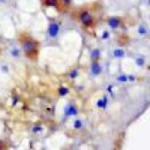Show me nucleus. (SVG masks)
I'll return each instance as SVG.
<instances>
[{
	"label": "nucleus",
	"instance_id": "nucleus-1",
	"mask_svg": "<svg viewBox=\"0 0 150 150\" xmlns=\"http://www.w3.org/2000/svg\"><path fill=\"white\" fill-rule=\"evenodd\" d=\"M99 11H101V6L99 5L87 3V5L75 8L71 12V17H72V20H75L80 24L84 32L93 33L98 27V23H99V18L96 15V12H99Z\"/></svg>",
	"mask_w": 150,
	"mask_h": 150
},
{
	"label": "nucleus",
	"instance_id": "nucleus-2",
	"mask_svg": "<svg viewBox=\"0 0 150 150\" xmlns=\"http://www.w3.org/2000/svg\"><path fill=\"white\" fill-rule=\"evenodd\" d=\"M18 41L21 44V51L24 53V56L32 62H36L41 53V42L35 36H32L29 32H20Z\"/></svg>",
	"mask_w": 150,
	"mask_h": 150
},
{
	"label": "nucleus",
	"instance_id": "nucleus-3",
	"mask_svg": "<svg viewBox=\"0 0 150 150\" xmlns=\"http://www.w3.org/2000/svg\"><path fill=\"white\" fill-rule=\"evenodd\" d=\"M60 27H62V21L60 20L50 18V23H48V36L51 38V39H56V38L59 36Z\"/></svg>",
	"mask_w": 150,
	"mask_h": 150
},
{
	"label": "nucleus",
	"instance_id": "nucleus-4",
	"mask_svg": "<svg viewBox=\"0 0 150 150\" xmlns=\"http://www.w3.org/2000/svg\"><path fill=\"white\" fill-rule=\"evenodd\" d=\"M107 26L112 30H117V29H126V26H125V18L123 17H108L105 20Z\"/></svg>",
	"mask_w": 150,
	"mask_h": 150
},
{
	"label": "nucleus",
	"instance_id": "nucleus-5",
	"mask_svg": "<svg viewBox=\"0 0 150 150\" xmlns=\"http://www.w3.org/2000/svg\"><path fill=\"white\" fill-rule=\"evenodd\" d=\"M117 45L120 47V48H126V47H129L131 45V42H132V39H131V36L126 33V32H123V33H120V35H117Z\"/></svg>",
	"mask_w": 150,
	"mask_h": 150
},
{
	"label": "nucleus",
	"instance_id": "nucleus-6",
	"mask_svg": "<svg viewBox=\"0 0 150 150\" xmlns=\"http://www.w3.org/2000/svg\"><path fill=\"white\" fill-rule=\"evenodd\" d=\"M74 116H78V107L75 105L74 102H69V104L65 107L63 117H65V119H69V117H74Z\"/></svg>",
	"mask_w": 150,
	"mask_h": 150
},
{
	"label": "nucleus",
	"instance_id": "nucleus-7",
	"mask_svg": "<svg viewBox=\"0 0 150 150\" xmlns=\"http://www.w3.org/2000/svg\"><path fill=\"white\" fill-rule=\"evenodd\" d=\"M102 74V63L101 62H90V75L92 77H98Z\"/></svg>",
	"mask_w": 150,
	"mask_h": 150
},
{
	"label": "nucleus",
	"instance_id": "nucleus-8",
	"mask_svg": "<svg viewBox=\"0 0 150 150\" xmlns=\"http://www.w3.org/2000/svg\"><path fill=\"white\" fill-rule=\"evenodd\" d=\"M72 6V0H59V8L57 11L60 12V14H65L66 11H69Z\"/></svg>",
	"mask_w": 150,
	"mask_h": 150
},
{
	"label": "nucleus",
	"instance_id": "nucleus-9",
	"mask_svg": "<svg viewBox=\"0 0 150 150\" xmlns=\"http://www.w3.org/2000/svg\"><path fill=\"white\" fill-rule=\"evenodd\" d=\"M123 141H125V134H119V137L114 140V144H112V150H122L123 149Z\"/></svg>",
	"mask_w": 150,
	"mask_h": 150
},
{
	"label": "nucleus",
	"instance_id": "nucleus-10",
	"mask_svg": "<svg viewBox=\"0 0 150 150\" xmlns=\"http://www.w3.org/2000/svg\"><path fill=\"white\" fill-rule=\"evenodd\" d=\"M89 57H90V62H99L101 60V50H98V48L90 50Z\"/></svg>",
	"mask_w": 150,
	"mask_h": 150
},
{
	"label": "nucleus",
	"instance_id": "nucleus-11",
	"mask_svg": "<svg viewBox=\"0 0 150 150\" xmlns=\"http://www.w3.org/2000/svg\"><path fill=\"white\" fill-rule=\"evenodd\" d=\"M41 5L44 8H54V9H57L59 8V0H41Z\"/></svg>",
	"mask_w": 150,
	"mask_h": 150
},
{
	"label": "nucleus",
	"instance_id": "nucleus-12",
	"mask_svg": "<svg viewBox=\"0 0 150 150\" xmlns=\"http://www.w3.org/2000/svg\"><path fill=\"white\" fill-rule=\"evenodd\" d=\"M66 77H68L69 80H75L77 77H80V68H78V66H74V68L66 74Z\"/></svg>",
	"mask_w": 150,
	"mask_h": 150
},
{
	"label": "nucleus",
	"instance_id": "nucleus-13",
	"mask_svg": "<svg viewBox=\"0 0 150 150\" xmlns=\"http://www.w3.org/2000/svg\"><path fill=\"white\" fill-rule=\"evenodd\" d=\"M96 107H98L99 110H105V108L108 107V98H107V96H102L101 99H98Z\"/></svg>",
	"mask_w": 150,
	"mask_h": 150
},
{
	"label": "nucleus",
	"instance_id": "nucleus-14",
	"mask_svg": "<svg viewBox=\"0 0 150 150\" xmlns=\"http://www.w3.org/2000/svg\"><path fill=\"white\" fill-rule=\"evenodd\" d=\"M57 95H59L60 98H63V96L69 95V87H68V86H63V84H60V86L57 87Z\"/></svg>",
	"mask_w": 150,
	"mask_h": 150
},
{
	"label": "nucleus",
	"instance_id": "nucleus-15",
	"mask_svg": "<svg viewBox=\"0 0 150 150\" xmlns=\"http://www.w3.org/2000/svg\"><path fill=\"white\" fill-rule=\"evenodd\" d=\"M111 54H112V57H114V59H123L125 56H126V51H125L123 48H116Z\"/></svg>",
	"mask_w": 150,
	"mask_h": 150
},
{
	"label": "nucleus",
	"instance_id": "nucleus-16",
	"mask_svg": "<svg viewBox=\"0 0 150 150\" xmlns=\"http://www.w3.org/2000/svg\"><path fill=\"white\" fill-rule=\"evenodd\" d=\"M42 131H44V128H42V125H41V123H36V125H33V126H32V132H33L35 135L42 134Z\"/></svg>",
	"mask_w": 150,
	"mask_h": 150
},
{
	"label": "nucleus",
	"instance_id": "nucleus-17",
	"mask_svg": "<svg viewBox=\"0 0 150 150\" xmlns=\"http://www.w3.org/2000/svg\"><path fill=\"white\" fill-rule=\"evenodd\" d=\"M0 150H9V143L0 138Z\"/></svg>",
	"mask_w": 150,
	"mask_h": 150
},
{
	"label": "nucleus",
	"instance_id": "nucleus-18",
	"mask_svg": "<svg viewBox=\"0 0 150 150\" xmlns=\"http://www.w3.org/2000/svg\"><path fill=\"white\" fill-rule=\"evenodd\" d=\"M135 63L138 65V66H144V63H146V59L140 56V57H137V59H135Z\"/></svg>",
	"mask_w": 150,
	"mask_h": 150
},
{
	"label": "nucleus",
	"instance_id": "nucleus-19",
	"mask_svg": "<svg viewBox=\"0 0 150 150\" xmlns=\"http://www.w3.org/2000/svg\"><path fill=\"white\" fill-rule=\"evenodd\" d=\"M138 33H140L141 36H146V35H147V27L144 26V24H141V26L138 27Z\"/></svg>",
	"mask_w": 150,
	"mask_h": 150
},
{
	"label": "nucleus",
	"instance_id": "nucleus-20",
	"mask_svg": "<svg viewBox=\"0 0 150 150\" xmlns=\"http://www.w3.org/2000/svg\"><path fill=\"white\" fill-rule=\"evenodd\" d=\"M83 126H84V125H83L81 120H75L74 122V129H83Z\"/></svg>",
	"mask_w": 150,
	"mask_h": 150
},
{
	"label": "nucleus",
	"instance_id": "nucleus-21",
	"mask_svg": "<svg viewBox=\"0 0 150 150\" xmlns=\"http://www.w3.org/2000/svg\"><path fill=\"white\" fill-rule=\"evenodd\" d=\"M117 81H120V83H126V81H128V75L120 74L119 77H117Z\"/></svg>",
	"mask_w": 150,
	"mask_h": 150
},
{
	"label": "nucleus",
	"instance_id": "nucleus-22",
	"mask_svg": "<svg viewBox=\"0 0 150 150\" xmlns=\"http://www.w3.org/2000/svg\"><path fill=\"white\" fill-rule=\"evenodd\" d=\"M20 51H21V50H18V48H12V51H11V54L14 56V57H20V54H21Z\"/></svg>",
	"mask_w": 150,
	"mask_h": 150
},
{
	"label": "nucleus",
	"instance_id": "nucleus-23",
	"mask_svg": "<svg viewBox=\"0 0 150 150\" xmlns=\"http://www.w3.org/2000/svg\"><path fill=\"white\" fill-rule=\"evenodd\" d=\"M54 110H56V107H50V108H47V112H48L50 116H53V114H56Z\"/></svg>",
	"mask_w": 150,
	"mask_h": 150
},
{
	"label": "nucleus",
	"instance_id": "nucleus-24",
	"mask_svg": "<svg viewBox=\"0 0 150 150\" xmlns=\"http://www.w3.org/2000/svg\"><path fill=\"white\" fill-rule=\"evenodd\" d=\"M107 90H108V93H110L111 96H114V93H112V86H108V87H107Z\"/></svg>",
	"mask_w": 150,
	"mask_h": 150
},
{
	"label": "nucleus",
	"instance_id": "nucleus-25",
	"mask_svg": "<svg viewBox=\"0 0 150 150\" xmlns=\"http://www.w3.org/2000/svg\"><path fill=\"white\" fill-rule=\"evenodd\" d=\"M102 38H104V39H107V38H108V32H104L102 33Z\"/></svg>",
	"mask_w": 150,
	"mask_h": 150
},
{
	"label": "nucleus",
	"instance_id": "nucleus-26",
	"mask_svg": "<svg viewBox=\"0 0 150 150\" xmlns=\"http://www.w3.org/2000/svg\"><path fill=\"white\" fill-rule=\"evenodd\" d=\"M0 2H5V0H0Z\"/></svg>",
	"mask_w": 150,
	"mask_h": 150
}]
</instances>
